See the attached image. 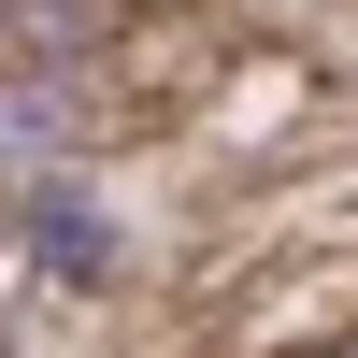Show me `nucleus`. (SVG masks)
<instances>
[{
  "label": "nucleus",
  "instance_id": "f257e3e1",
  "mask_svg": "<svg viewBox=\"0 0 358 358\" xmlns=\"http://www.w3.org/2000/svg\"><path fill=\"white\" fill-rule=\"evenodd\" d=\"M29 258H43L57 287H101L115 258H129V229H115L101 201H72V187H43V201H29Z\"/></svg>",
  "mask_w": 358,
  "mask_h": 358
},
{
  "label": "nucleus",
  "instance_id": "f03ea898",
  "mask_svg": "<svg viewBox=\"0 0 358 358\" xmlns=\"http://www.w3.org/2000/svg\"><path fill=\"white\" fill-rule=\"evenodd\" d=\"M0 43L15 57H72V43H101V0H0Z\"/></svg>",
  "mask_w": 358,
  "mask_h": 358
},
{
  "label": "nucleus",
  "instance_id": "7ed1b4c3",
  "mask_svg": "<svg viewBox=\"0 0 358 358\" xmlns=\"http://www.w3.org/2000/svg\"><path fill=\"white\" fill-rule=\"evenodd\" d=\"M43 143H57V101L43 86H0V158H43Z\"/></svg>",
  "mask_w": 358,
  "mask_h": 358
},
{
  "label": "nucleus",
  "instance_id": "20e7f679",
  "mask_svg": "<svg viewBox=\"0 0 358 358\" xmlns=\"http://www.w3.org/2000/svg\"><path fill=\"white\" fill-rule=\"evenodd\" d=\"M344 358H358V344H344Z\"/></svg>",
  "mask_w": 358,
  "mask_h": 358
}]
</instances>
